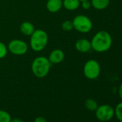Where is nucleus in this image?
Here are the masks:
<instances>
[{"label": "nucleus", "instance_id": "nucleus-1", "mask_svg": "<svg viewBox=\"0 0 122 122\" xmlns=\"http://www.w3.org/2000/svg\"><path fill=\"white\" fill-rule=\"evenodd\" d=\"M112 37L109 32L101 30L96 33L91 40L92 49L97 52L108 51L112 45Z\"/></svg>", "mask_w": 122, "mask_h": 122}, {"label": "nucleus", "instance_id": "nucleus-2", "mask_svg": "<svg viewBox=\"0 0 122 122\" xmlns=\"http://www.w3.org/2000/svg\"><path fill=\"white\" fill-rule=\"evenodd\" d=\"M52 66L48 58L45 56H39L35 58L31 65V69L33 75L38 78L46 77Z\"/></svg>", "mask_w": 122, "mask_h": 122}, {"label": "nucleus", "instance_id": "nucleus-3", "mask_svg": "<svg viewBox=\"0 0 122 122\" xmlns=\"http://www.w3.org/2000/svg\"><path fill=\"white\" fill-rule=\"evenodd\" d=\"M48 43L47 33L41 29H37L30 36V47L35 52H40L43 50Z\"/></svg>", "mask_w": 122, "mask_h": 122}, {"label": "nucleus", "instance_id": "nucleus-4", "mask_svg": "<svg viewBox=\"0 0 122 122\" xmlns=\"http://www.w3.org/2000/svg\"><path fill=\"white\" fill-rule=\"evenodd\" d=\"M74 29L81 33H88L93 28L91 20L83 15H79L74 17L73 20Z\"/></svg>", "mask_w": 122, "mask_h": 122}, {"label": "nucleus", "instance_id": "nucleus-5", "mask_svg": "<svg viewBox=\"0 0 122 122\" xmlns=\"http://www.w3.org/2000/svg\"><path fill=\"white\" fill-rule=\"evenodd\" d=\"M101 73V66L96 60H89L84 64L83 74L89 80H95Z\"/></svg>", "mask_w": 122, "mask_h": 122}, {"label": "nucleus", "instance_id": "nucleus-6", "mask_svg": "<svg viewBox=\"0 0 122 122\" xmlns=\"http://www.w3.org/2000/svg\"><path fill=\"white\" fill-rule=\"evenodd\" d=\"M7 48L8 50L13 55H23L27 52L28 45L25 41L22 40L15 39L9 42Z\"/></svg>", "mask_w": 122, "mask_h": 122}, {"label": "nucleus", "instance_id": "nucleus-7", "mask_svg": "<svg viewBox=\"0 0 122 122\" xmlns=\"http://www.w3.org/2000/svg\"><path fill=\"white\" fill-rule=\"evenodd\" d=\"M96 111V118L101 121H108L114 116V108L108 104L98 106Z\"/></svg>", "mask_w": 122, "mask_h": 122}, {"label": "nucleus", "instance_id": "nucleus-8", "mask_svg": "<svg viewBox=\"0 0 122 122\" xmlns=\"http://www.w3.org/2000/svg\"><path fill=\"white\" fill-rule=\"evenodd\" d=\"M48 60L51 63V64H59L62 63L65 58V53L64 52L60 49H55L50 52Z\"/></svg>", "mask_w": 122, "mask_h": 122}, {"label": "nucleus", "instance_id": "nucleus-9", "mask_svg": "<svg viewBox=\"0 0 122 122\" xmlns=\"http://www.w3.org/2000/svg\"><path fill=\"white\" fill-rule=\"evenodd\" d=\"M75 47L77 51L81 53L88 52L92 49L91 41L85 38H81V39L78 40L76 42Z\"/></svg>", "mask_w": 122, "mask_h": 122}, {"label": "nucleus", "instance_id": "nucleus-10", "mask_svg": "<svg viewBox=\"0 0 122 122\" xmlns=\"http://www.w3.org/2000/svg\"><path fill=\"white\" fill-rule=\"evenodd\" d=\"M63 7V0H47L46 8L51 13L58 12Z\"/></svg>", "mask_w": 122, "mask_h": 122}, {"label": "nucleus", "instance_id": "nucleus-11", "mask_svg": "<svg viewBox=\"0 0 122 122\" xmlns=\"http://www.w3.org/2000/svg\"><path fill=\"white\" fill-rule=\"evenodd\" d=\"M20 32L25 36H31L35 30V27L30 22H23L20 27Z\"/></svg>", "mask_w": 122, "mask_h": 122}, {"label": "nucleus", "instance_id": "nucleus-12", "mask_svg": "<svg viewBox=\"0 0 122 122\" xmlns=\"http://www.w3.org/2000/svg\"><path fill=\"white\" fill-rule=\"evenodd\" d=\"M81 5V2L79 0H63V7L67 10L74 11L77 10Z\"/></svg>", "mask_w": 122, "mask_h": 122}, {"label": "nucleus", "instance_id": "nucleus-13", "mask_svg": "<svg viewBox=\"0 0 122 122\" xmlns=\"http://www.w3.org/2000/svg\"><path fill=\"white\" fill-rule=\"evenodd\" d=\"M91 6L97 10L106 9L110 3V0H91Z\"/></svg>", "mask_w": 122, "mask_h": 122}, {"label": "nucleus", "instance_id": "nucleus-14", "mask_svg": "<svg viewBox=\"0 0 122 122\" xmlns=\"http://www.w3.org/2000/svg\"><path fill=\"white\" fill-rule=\"evenodd\" d=\"M85 106L86 108L91 111H94L97 109L98 105V103L93 98H88L85 101Z\"/></svg>", "mask_w": 122, "mask_h": 122}, {"label": "nucleus", "instance_id": "nucleus-15", "mask_svg": "<svg viewBox=\"0 0 122 122\" xmlns=\"http://www.w3.org/2000/svg\"><path fill=\"white\" fill-rule=\"evenodd\" d=\"M12 117L10 114L4 110H0V122H11Z\"/></svg>", "mask_w": 122, "mask_h": 122}, {"label": "nucleus", "instance_id": "nucleus-16", "mask_svg": "<svg viewBox=\"0 0 122 122\" xmlns=\"http://www.w3.org/2000/svg\"><path fill=\"white\" fill-rule=\"evenodd\" d=\"M114 115L117 118V119L122 122V102L118 103L114 108Z\"/></svg>", "mask_w": 122, "mask_h": 122}, {"label": "nucleus", "instance_id": "nucleus-17", "mask_svg": "<svg viewBox=\"0 0 122 122\" xmlns=\"http://www.w3.org/2000/svg\"><path fill=\"white\" fill-rule=\"evenodd\" d=\"M61 28H62L63 30H64L66 32L71 31L72 30L74 29L73 21H71V20H66V21H64L62 24H61Z\"/></svg>", "mask_w": 122, "mask_h": 122}, {"label": "nucleus", "instance_id": "nucleus-18", "mask_svg": "<svg viewBox=\"0 0 122 122\" xmlns=\"http://www.w3.org/2000/svg\"><path fill=\"white\" fill-rule=\"evenodd\" d=\"M8 52L7 47L2 42H0V59L4 58L7 55Z\"/></svg>", "mask_w": 122, "mask_h": 122}, {"label": "nucleus", "instance_id": "nucleus-19", "mask_svg": "<svg viewBox=\"0 0 122 122\" xmlns=\"http://www.w3.org/2000/svg\"><path fill=\"white\" fill-rule=\"evenodd\" d=\"M81 5L82 6V8L84 10H89L92 7L90 0H84V1L81 2Z\"/></svg>", "mask_w": 122, "mask_h": 122}, {"label": "nucleus", "instance_id": "nucleus-20", "mask_svg": "<svg viewBox=\"0 0 122 122\" xmlns=\"http://www.w3.org/2000/svg\"><path fill=\"white\" fill-rule=\"evenodd\" d=\"M34 122H47L46 118L43 116H38L35 120Z\"/></svg>", "mask_w": 122, "mask_h": 122}, {"label": "nucleus", "instance_id": "nucleus-21", "mask_svg": "<svg viewBox=\"0 0 122 122\" xmlns=\"http://www.w3.org/2000/svg\"><path fill=\"white\" fill-rule=\"evenodd\" d=\"M11 122H24V121L20 118H12Z\"/></svg>", "mask_w": 122, "mask_h": 122}, {"label": "nucleus", "instance_id": "nucleus-22", "mask_svg": "<svg viewBox=\"0 0 122 122\" xmlns=\"http://www.w3.org/2000/svg\"><path fill=\"white\" fill-rule=\"evenodd\" d=\"M118 95H119L120 98L122 100V83H121V85H120V86L118 88Z\"/></svg>", "mask_w": 122, "mask_h": 122}, {"label": "nucleus", "instance_id": "nucleus-23", "mask_svg": "<svg viewBox=\"0 0 122 122\" xmlns=\"http://www.w3.org/2000/svg\"><path fill=\"white\" fill-rule=\"evenodd\" d=\"M79 1H80V2H83V1H84V0H79Z\"/></svg>", "mask_w": 122, "mask_h": 122}]
</instances>
